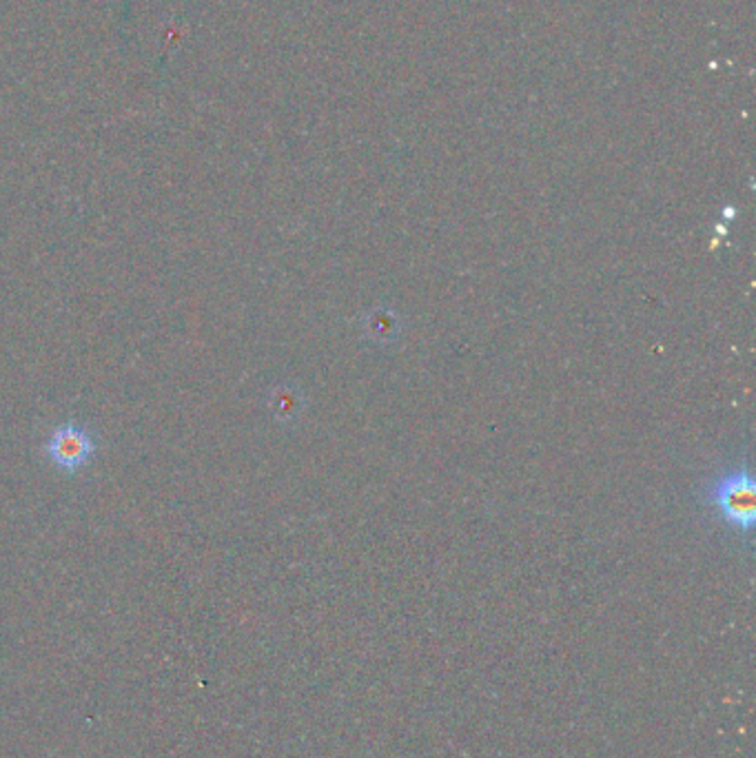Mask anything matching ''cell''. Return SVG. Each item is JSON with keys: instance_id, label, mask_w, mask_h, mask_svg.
I'll list each match as a JSON object with an SVG mask.
<instances>
[{"instance_id": "1", "label": "cell", "mask_w": 756, "mask_h": 758, "mask_svg": "<svg viewBox=\"0 0 756 758\" xmlns=\"http://www.w3.org/2000/svg\"><path fill=\"white\" fill-rule=\"evenodd\" d=\"M706 502L717 513V517L732 530L747 534L754 528V479L747 468H734L717 477L708 485Z\"/></svg>"}, {"instance_id": "2", "label": "cell", "mask_w": 756, "mask_h": 758, "mask_svg": "<svg viewBox=\"0 0 756 758\" xmlns=\"http://www.w3.org/2000/svg\"><path fill=\"white\" fill-rule=\"evenodd\" d=\"M93 449L96 444L85 428H80L78 424H65L51 432L45 453L56 466L76 470L91 459Z\"/></svg>"}]
</instances>
